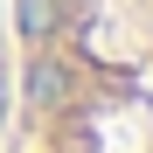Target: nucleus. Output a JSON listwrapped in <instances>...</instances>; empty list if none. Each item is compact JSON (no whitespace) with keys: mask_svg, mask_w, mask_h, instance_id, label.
Wrapping results in <instances>:
<instances>
[{"mask_svg":"<svg viewBox=\"0 0 153 153\" xmlns=\"http://www.w3.org/2000/svg\"><path fill=\"white\" fill-rule=\"evenodd\" d=\"M0 153H153V0H0Z\"/></svg>","mask_w":153,"mask_h":153,"instance_id":"1","label":"nucleus"},{"mask_svg":"<svg viewBox=\"0 0 153 153\" xmlns=\"http://www.w3.org/2000/svg\"><path fill=\"white\" fill-rule=\"evenodd\" d=\"M0 97H7V56H0Z\"/></svg>","mask_w":153,"mask_h":153,"instance_id":"2","label":"nucleus"}]
</instances>
